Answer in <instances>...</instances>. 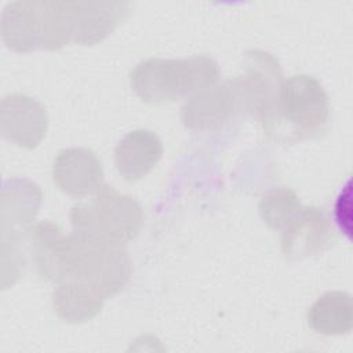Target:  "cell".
Segmentation results:
<instances>
[{
  "label": "cell",
  "mask_w": 353,
  "mask_h": 353,
  "mask_svg": "<svg viewBox=\"0 0 353 353\" xmlns=\"http://www.w3.org/2000/svg\"><path fill=\"white\" fill-rule=\"evenodd\" d=\"M330 117L328 97L313 76L298 74L284 80L270 113L261 121L263 131L280 142L319 137Z\"/></svg>",
  "instance_id": "cell-1"
},
{
  "label": "cell",
  "mask_w": 353,
  "mask_h": 353,
  "mask_svg": "<svg viewBox=\"0 0 353 353\" xmlns=\"http://www.w3.org/2000/svg\"><path fill=\"white\" fill-rule=\"evenodd\" d=\"M352 296L343 291L323 294L307 310V323L319 334L343 335L352 330Z\"/></svg>",
  "instance_id": "cell-15"
},
{
  "label": "cell",
  "mask_w": 353,
  "mask_h": 353,
  "mask_svg": "<svg viewBox=\"0 0 353 353\" xmlns=\"http://www.w3.org/2000/svg\"><path fill=\"white\" fill-rule=\"evenodd\" d=\"M29 250L37 273L47 280L61 283L65 276L68 236L62 229L43 221L29 230Z\"/></svg>",
  "instance_id": "cell-13"
},
{
  "label": "cell",
  "mask_w": 353,
  "mask_h": 353,
  "mask_svg": "<svg viewBox=\"0 0 353 353\" xmlns=\"http://www.w3.org/2000/svg\"><path fill=\"white\" fill-rule=\"evenodd\" d=\"M301 208L296 194L287 188L270 189L259 203L261 218L274 230H283Z\"/></svg>",
  "instance_id": "cell-18"
},
{
  "label": "cell",
  "mask_w": 353,
  "mask_h": 353,
  "mask_svg": "<svg viewBox=\"0 0 353 353\" xmlns=\"http://www.w3.org/2000/svg\"><path fill=\"white\" fill-rule=\"evenodd\" d=\"M43 48L48 51L59 50L72 41V15L69 1L39 0Z\"/></svg>",
  "instance_id": "cell-17"
},
{
  "label": "cell",
  "mask_w": 353,
  "mask_h": 353,
  "mask_svg": "<svg viewBox=\"0 0 353 353\" xmlns=\"http://www.w3.org/2000/svg\"><path fill=\"white\" fill-rule=\"evenodd\" d=\"M221 79L219 66L208 55L183 59L150 58L142 61L131 72L134 92L152 105L189 99Z\"/></svg>",
  "instance_id": "cell-2"
},
{
  "label": "cell",
  "mask_w": 353,
  "mask_h": 353,
  "mask_svg": "<svg viewBox=\"0 0 353 353\" xmlns=\"http://www.w3.org/2000/svg\"><path fill=\"white\" fill-rule=\"evenodd\" d=\"M0 130L4 139L26 149L37 148L46 137L48 116L46 108L23 94L7 95L1 101Z\"/></svg>",
  "instance_id": "cell-6"
},
{
  "label": "cell",
  "mask_w": 353,
  "mask_h": 353,
  "mask_svg": "<svg viewBox=\"0 0 353 353\" xmlns=\"http://www.w3.org/2000/svg\"><path fill=\"white\" fill-rule=\"evenodd\" d=\"M72 41L94 46L105 40L125 17L130 4L124 1H69Z\"/></svg>",
  "instance_id": "cell-10"
},
{
  "label": "cell",
  "mask_w": 353,
  "mask_h": 353,
  "mask_svg": "<svg viewBox=\"0 0 353 353\" xmlns=\"http://www.w3.org/2000/svg\"><path fill=\"white\" fill-rule=\"evenodd\" d=\"M1 37L17 52L43 48V29L39 1L8 3L1 14Z\"/></svg>",
  "instance_id": "cell-12"
},
{
  "label": "cell",
  "mask_w": 353,
  "mask_h": 353,
  "mask_svg": "<svg viewBox=\"0 0 353 353\" xmlns=\"http://www.w3.org/2000/svg\"><path fill=\"white\" fill-rule=\"evenodd\" d=\"M131 273V258L123 244L109 241L83 229L72 228V233L68 234L65 276L62 281H81L108 299L127 285Z\"/></svg>",
  "instance_id": "cell-3"
},
{
  "label": "cell",
  "mask_w": 353,
  "mask_h": 353,
  "mask_svg": "<svg viewBox=\"0 0 353 353\" xmlns=\"http://www.w3.org/2000/svg\"><path fill=\"white\" fill-rule=\"evenodd\" d=\"M11 186L4 183V192L1 203V219H11V228L19 226L29 232L30 223L34 219L41 203L40 188L28 179H11Z\"/></svg>",
  "instance_id": "cell-16"
},
{
  "label": "cell",
  "mask_w": 353,
  "mask_h": 353,
  "mask_svg": "<svg viewBox=\"0 0 353 353\" xmlns=\"http://www.w3.org/2000/svg\"><path fill=\"white\" fill-rule=\"evenodd\" d=\"M94 194L92 203H80L72 207V228L91 232L123 245L135 239L143 219L138 201L106 183Z\"/></svg>",
  "instance_id": "cell-4"
},
{
  "label": "cell",
  "mask_w": 353,
  "mask_h": 353,
  "mask_svg": "<svg viewBox=\"0 0 353 353\" xmlns=\"http://www.w3.org/2000/svg\"><path fill=\"white\" fill-rule=\"evenodd\" d=\"M283 81L277 59L269 52L251 50L244 55L243 73L230 84L240 112L262 121L270 113Z\"/></svg>",
  "instance_id": "cell-5"
},
{
  "label": "cell",
  "mask_w": 353,
  "mask_h": 353,
  "mask_svg": "<svg viewBox=\"0 0 353 353\" xmlns=\"http://www.w3.org/2000/svg\"><path fill=\"white\" fill-rule=\"evenodd\" d=\"M239 112V102L230 80L218 81L186 99L181 109V121L192 131H216Z\"/></svg>",
  "instance_id": "cell-7"
},
{
  "label": "cell",
  "mask_w": 353,
  "mask_h": 353,
  "mask_svg": "<svg viewBox=\"0 0 353 353\" xmlns=\"http://www.w3.org/2000/svg\"><path fill=\"white\" fill-rule=\"evenodd\" d=\"M106 298L77 280H65L52 291V306L59 319L68 323H84L94 319Z\"/></svg>",
  "instance_id": "cell-14"
},
{
  "label": "cell",
  "mask_w": 353,
  "mask_h": 353,
  "mask_svg": "<svg viewBox=\"0 0 353 353\" xmlns=\"http://www.w3.org/2000/svg\"><path fill=\"white\" fill-rule=\"evenodd\" d=\"M350 182L345 186V190L339 194L336 204H335V219L341 229H343V222H346V226L349 229L350 222Z\"/></svg>",
  "instance_id": "cell-19"
},
{
  "label": "cell",
  "mask_w": 353,
  "mask_h": 353,
  "mask_svg": "<svg viewBox=\"0 0 353 353\" xmlns=\"http://www.w3.org/2000/svg\"><path fill=\"white\" fill-rule=\"evenodd\" d=\"M334 240L328 216L316 207H302L281 230V251L287 259H302L327 250Z\"/></svg>",
  "instance_id": "cell-8"
},
{
  "label": "cell",
  "mask_w": 353,
  "mask_h": 353,
  "mask_svg": "<svg viewBox=\"0 0 353 353\" xmlns=\"http://www.w3.org/2000/svg\"><path fill=\"white\" fill-rule=\"evenodd\" d=\"M52 179L63 193L81 199L94 194L103 185L102 164L88 149H63L54 161Z\"/></svg>",
  "instance_id": "cell-9"
},
{
  "label": "cell",
  "mask_w": 353,
  "mask_h": 353,
  "mask_svg": "<svg viewBox=\"0 0 353 353\" xmlns=\"http://www.w3.org/2000/svg\"><path fill=\"white\" fill-rule=\"evenodd\" d=\"M163 156V143L150 130L127 132L114 148V164L119 174L130 182L146 176Z\"/></svg>",
  "instance_id": "cell-11"
}]
</instances>
